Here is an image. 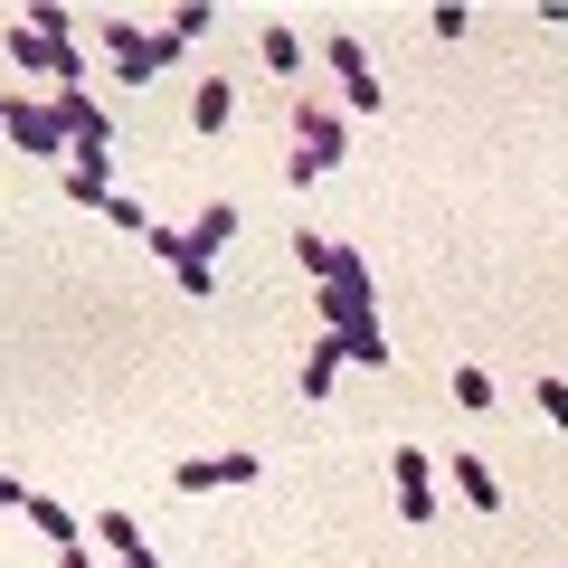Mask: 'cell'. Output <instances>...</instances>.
<instances>
[{
  "instance_id": "cell-22",
  "label": "cell",
  "mask_w": 568,
  "mask_h": 568,
  "mask_svg": "<svg viewBox=\"0 0 568 568\" xmlns=\"http://www.w3.org/2000/svg\"><path fill=\"white\" fill-rule=\"evenodd\" d=\"M455 407H493V369H455Z\"/></svg>"
},
{
  "instance_id": "cell-1",
  "label": "cell",
  "mask_w": 568,
  "mask_h": 568,
  "mask_svg": "<svg viewBox=\"0 0 568 568\" xmlns=\"http://www.w3.org/2000/svg\"><path fill=\"white\" fill-rule=\"evenodd\" d=\"M379 313V265L361 256V246H342V275L323 284V332H342V323H369Z\"/></svg>"
},
{
  "instance_id": "cell-23",
  "label": "cell",
  "mask_w": 568,
  "mask_h": 568,
  "mask_svg": "<svg viewBox=\"0 0 568 568\" xmlns=\"http://www.w3.org/2000/svg\"><path fill=\"white\" fill-rule=\"evenodd\" d=\"M0 511H29V484H20V474H0Z\"/></svg>"
},
{
  "instance_id": "cell-7",
  "label": "cell",
  "mask_w": 568,
  "mask_h": 568,
  "mask_svg": "<svg viewBox=\"0 0 568 568\" xmlns=\"http://www.w3.org/2000/svg\"><path fill=\"white\" fill-rule=\"evenodd\" d=\"M227 237H237V209L209 200V209H200V227H190V265H209V275H219V246H227ZM171 275H181V265H171Z\"/></svg>"
},
{
  "instance_id": "cell-21",
  "label": "cell",
  "mask_w": 568,
  "mask_h": 568,
  "mask_svg": "<svg viewBox=\"0 0 568 568\" xmlns=\"http://www.w3.org/2000/svg\"><path fill=\"white\" fill-rule=\"evenodd\" d=\"M104 219H114L123 237H142V227H152V209H142V200H123V190H114V200H104Z\"/></svg>"
},
{
  "instance_id": "cell-9",
  "label": "cell",
  "mask_w": 568,
  "mask_h": 568,
  "mask_svg": "<svg viewBox=\"0 0 568 568\" xmlns=\"http://www.w3.org/2000/svg\"><path fill=\"white\" fill-rule=\"evenodd\" d=\"M190 123H200V133H227V123H237V85L209 77V85H200V104H190Z\"/></svg>"
},
{
  "instance_id": "cell-4",
  "label": "cell",
  "mask_w": 568,
  "mask_h": 568,
  "mask_svg": "<svg viewBox=\"0 0 568 568\" xmlns=\"http://www.w3.org/2000/svg\"><path fill=\"white\" fill-rule=\"evenodd\" d=\"M48 123H58V133L77 142V162H104V133H114V123H104L95 104H85V85H67V95L48 104Z\"/></svg>"
},
{
  "instance_id": "cell-15",
  "label": "cell",
  "mask_w": 568,
  "mask_h": 568,
  "mask_svg": "<svg viewBox=\"0 0 568 568\" xmlns=\"http://www.w3.org/2000/svg\"><path fill=\"white\" fill-rule=\"evenodd\" d=\"M29 521H39L48 540H58V549H77V511H67V503H48V493H29Z\"/></svg>"
},
{
  "instance_id": "cell-6",
  "label": "cell",
  "mask_w": 568,
  "mask_h": 568,
  "mask_svg": "<svg viewBox=\"0 0 568 568\" xmlns=\"http://www.w3.org/2000/svg\"><path fill=\"white\" fill-rule=\"evenodd\" d=\"M294 152H313V162H342L351 152V133H342V114H323V104H294Z\"/></svg>"
},
{
  "instance_id": "cell-2",
  "label": "cell",
  "mask_w": 568,
  "mask_h": 568,
  "mask_svg": "<svg viewBox=\"0 0 568 568\" xmlns=\"http://www.w3.org/2000/svg\"><path fill=\"white\" fill-rule=\"evenodd\" d=\"M104 58H114L123 85H142V77H162V67L181 58V39H171V29H133V20H114V29H104Z\"/></svg>"
},
{
  "instance_id": "cell-11",
  "label": "cell",
  "mask_w": 568,
  "mask_h": 568,
  "mask_svg": "<svg viewBox=\"0 0 568 568\" xmlns=\"http://www.w3.org/2000/svg\"><path fill=\"white\" fill-rule=\"evenodd\" d=\"M294 265H304L313 284H332V275H342V246H332V237H313V227H294Z\"/></svg>"
},
{
  "instance_id": "cell-8",
  "label": "cell",
  "mask_w": 568,
  "mask_h": 568,
  "mask_svg": "<svg viewBox=\"0 0 568 568\" xmlns=\"http://www.w3.org/2000/svg\"><path fill=\"white\" fill-rule=\"evenodd\" d=\"M455 503H474V511H503V484H493V465H484V455H455Z\"/></svg>"
},
{
  "instance_id": "cell-10",
  "label": "cell",
  "mask_w": 568,
  "mask_h": 568,
  "mask_svg": "<svg viewBox=\"0 0 568 568\" xmlns=\"http://www.w3.org/2000/svg\"><path fill=\"white\" fill-rule=\"evenodd\" d=\"M332 342H342V361H361V369H388V342H379V313H369V323H342V332H332Z\"/></svg>"
},
{
  "instance_id": "cell-17",
  "label": "cell",
  "mask_w": 568,
  "mask_h": 568,
  "mask_svg": "<svg viewBox=\"0 0 568 568\" xmlns=\"http://www.w3.org/2000/svg\"><path fill=\"white\" fill-rule=\"evenodd\" d=\"M209 20H219V10H209V0H181V10H171V20H162V29H171V39H181V48H190V39H200V29H209Z\"/></svg>"
},
{
  "instance_id": "cell-18",
  "label": "cell",
  "mask_w": 568,
  "mask_h": 568,
  "mask_svg": "<svg viewBox=\"0 0 568 568\" xmlns=\"http://www.w3.org/2000/svg\"><path fill=\"white\" fill-rule=\"evenodd\" d=\"M342 104H351V114H379V77H369V67H351V77H342Z\"/></svg>"
},
{
  "instance_id": "cell-16",
  "label": "cell",
  "mask_w": 568,
  "mask_h": 568,
  "mask_svg": "<svg viewBox=\"0 0 568 568\" xmlns=\"http://www.w3.org/2000/svg\"><path fill=\"white\" fill-rule=\"evenodd\" d=\"M95 540L114 549V559H133V549H142V521H133V511H104V521H95Z\"/></svg>"
},
{
  "instance_id": "cell-13",
  "label": "cell",
  "mask_w": 568,
  "mask_h": 568,
  "mask_svg": "<svg viewBox=\"0 0 568 568\" xmlns=\"http://www.w3.org/2000/svg\"><path fill=\"white\" fill-rule=\"evenodd\" d=\"M67 200H77V209H104V200H114L104 162H67Z\"/></svg>"
},
{
  "instance_id": "cell-20",
  "label": "cell",
  "mask_w": 568,
  "mask_h": 568,
  "mask_svg": "<svg viewBox=\"0 0 568 568\" xmlns=\"http://www.w3.org/2000/svg\"><path fill=\"white\" fill-rule=\"evenodd\" d=\"M10 58H20V67H48V77H58V48H48L39 29H20V39H10Z\"/></svg>"
},
{
  "instance_id": "cell-3",
  "label": "cell",
  "mask_w": 568,
  "mask_h": 568,
  "mask_svg": "<svg viewBox=\"0 0 568 568\" xmlns=\"http://www.w3.org/2000/svg\"><path fill=\"white\" fill-rule=\"evenodd\" d=\"M0 133L20 142V152H39V162H58V152H67V133L48 123V104H29V95H0Z\"/></svg>"
},
{
  "instance_id": "cell-24",
  "label": "cell",
  "mask_w": 568,
  "mask_h": 568,
  "mask_svg": "<svg viewBox=\"0 0 568 568\" xmlns=\"http://www.w3.org/2000/svg\"><path fill=\"white\" fill-rule=\"evenodd\" d=\"M114 568H162V559H152V549H133V559H114Z\"/></svg>"
},
{
  "instance_id": "cell-5",
  "label": "cell",
  "mask_w": 568,
  "mask_h": 568,
  "mask_svg": "<svg viewBox=\"0 0 568 568\" xmlns=\"http://www.w3.org/2000/svg\"><path fill=\"white\" fill-rule=\"evenodd\" d=\"M388 484H398V521H436V465L417 446L388 455Z\"/></svg>"
},
{
  "instance_id": "cell-19",
  "label": "cell",
  "mask_w": 568,
  "mask_h": 568,
  "mask_svg": "<svg viewBox=\"0 0 568 568\" xmlns=\"http://www.w3.org/2000/svg\"><path fill=\"white\" fill-rule=\"evenodd\" d=\"M171 484H181V493H227V474H219V465H209V455H190V465H181V474H171Z\"/></svg>"
},
{
  "instance_id": "cell-14",
  "label": "cell",
  "mask_w": 568,
  "mask_h": 568,
  "mask_svg": "<svg viewBox=\"0 0 568 568\" xmlns=\"http://www.w3.org/2000/svg\"><path fill=\"white\" fill-rule=\"evenodd\" d=\"M256 58L275 67V77H294V67H304V39H294V29H256Z\"/></svg>"
},
{
  "instance_id": "cell-12",
  "label": "cell",
  "mask_w": 568,
  "mask_h": 568,
  "mask_svg": "<svg viewBox=\"0 0 568 568\" xmlns=\"http://www.w3.org/2000/svg\"><path fill=\"white\" fill-rule=\"evenodd\" d=\"M332 379H342V342H332V332H323V342L304 351V398H323Z\"/></svg>"
},
{
  "instance_id": "cell-25",
  "label": "cell",
  "mask_w": 568,
  "mask_h": 568,
  "mask_svg": "<svg viewBox=\"0 0 568 568\" xmlns=\"http://www.w3.org/2000/svg\"><path fill=\"white\" fill-rule=\"evenodd\" d=\"M58 568H95V559H85V549H58Z\"/></svg>"
}]
</instances>
